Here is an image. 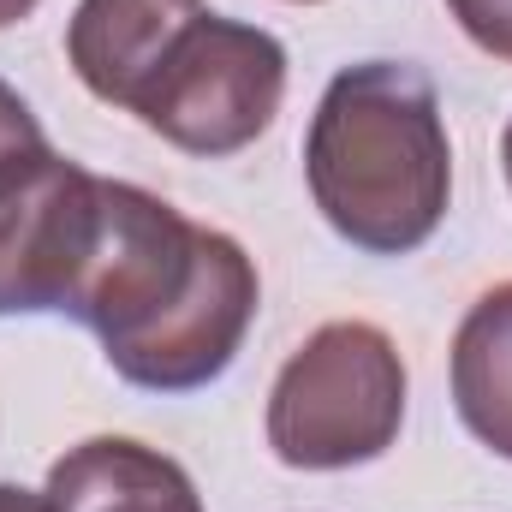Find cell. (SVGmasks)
Returning a JSON list of instances; mask_svg holds the SVG:
<instances>
[{
    "mask_svg": "<svg viewBox=\"0 0 512 512\" xmlns=\"http://www.w3.org/2000/svg\"><path fill=\"white\" fill-rule=\"evenodd\" d=\"M203 12L209 0H78L66 60L96 102L131 108Z\"/></svg>",
    "mask_w": 512,
    "mask_h": 512,
    "instance_id": "5b68a950",
    "label": "cell"
},
{
    "mask_svg": "<svg viewBox=\"0 0 512 512\" xmlns=\"http://www.w3.org/2000/svg\"><path fill=\"white\" fill-rule=\"evenodd\" d=\"M447 12L489 60L512 66V0H447Z\"/></svg>",
    "mask_w": 512,
    "mask_h": 512,
    "instance_id": "9c48e42d",
    "label": "cell"
},
{
    "mask_svg": "<svg viewBox=\"0 0 512 512\" xmlns=\"http://www.w3.org/2000/svg\"><path fill=\"white\" fill-rule=\"evenodd\" d=\"M286 102V48L274 30L239 24L221 12H203L167 66L149 78V90L131 102V114L155 131L161 143L221 161L251 149L274 126Z\"/></svg>",
    "mask_w": 512,
    "mask_h": 512,
    "instance_id": "3957f363",
    "label": "cell"
},
{
    "mask_svg": "<svg viewBox=\"0 0 512 512\" xmlns=\"http://www.w3.org/2000/svg\"><path fill=\"white\" fill-rule=\"evenodd\" d=\"M42 501L48 512H203L191 471L131 435H90L66 447Z\"/></svg>",
    "mask_w": 512,
    "mask_h": 512,
    "instance_id": "8992f818",
    "label": "cell"
},
{
    "mask_svg": "<svg viewBox=\"0 0 512 512\" xmlns=\"http://www.w3.org/2000/svg\"><path fill=\"white\" fill-rule=\"evenodd\" d=\"M42 155H54V143H48V131L42 120L30 114V102L0 78V191H12Z\"/></svg>",
    "mask_w": 512,
    "mask_h": 512,
    "instance_id": "ba28073f",
    "label": "cell"
},
{
    "mask_svg": "<svg viewBox=\"0 0 512 512\" xmlns=\"http://www.w3.org/2000/svg\"><path fill=\"white\" fill-rule=\"evenodd\" d=\"M405 423V358L376 322H322L268 387V447L292 471L376 465Z\"/></svg>",
    "mask_w": 512,
    "mask_h": 512,
    "instance_id": "7a4b0ae2",
    "label": "cell"
},
{
    "mask_svg": "<svg viewBox=\"0 0 512 512\" xmlns=\"http://www.w3.org/2000/svg\"><path fill=\"white\" fill-rule=\"evenodd\" d=\"M501 167H507V185H512V120H507V131H501Z\"/></svg>",
    "mask_w": 512,
    "mask_h": 512,
    "instance_id": "7c38bea8",
    "label": "cell"
},
{
    "mask_svg": "<svg viewBox=\"0 0 512 512\" xmlns=\"http://www.w3.org/2000/svg\"><path fill=\"white\" fill-rule=\"evenodd\" d=\"M36 6H42V0H0V30H12V24H18V18H30Z\"/></svg>",
    "mask_w": 512,
    "mask_h": 512,
    "instance_id": "8fae6325",
    "label": "cell"
},
{
    "mask_svg": "<svg viewBox=\"0 0 512 512\" xmlns=\"http://www.w3.org/2000/svg\"><path fill=\"white\" fill-rule=\"evenodd\" d=\"M0 512H48V501L24 483H0Z\"/></svg>",
    "mask_w": 512,
    "mask_h": 512,
    "instance_id": "30bf717a",
    "label": "cell"
},
{
    "mask_svg": "<svg viewBox=\"0 0 512 512\" xmlns=\"http://www.w3.org/2000/svg\"><path fill=\"white\" fill-rule=\"evenodd\" d=\"M256 304H262V280H256L251 251L233 233L209 227L185 292L143 334L114 346L108 364L120 382L143 387V393H197V387L221 382L227 364L239 358L256 322Z\"/></svg>",
    "mask_w": 512,
    "mask_h": 512,
    "instance_id": "277c9868",
    "label": "cell"
},
{
    "mask_svg": "<svg viewBox=\"0 0 512 512\" xmlns=\"http://www.w3.org/2000/svg\"><path fill=\"white\" fill-rule=\"evenodd\" d=\"M292 6H316V0H292Z\"/></svg>",
    "mask_w": 512,
    "mask_h": 512,
    "instance_id": "4fadbf2b",
    "label": "cell"
},
{
    "mask_svg": "<svg viewBox=\"0 0 512 512\" xmlns=\"http://www.w3.org/2000/svg\"><path fill=\"white\" fill-rule=\"evenodd\" d=\"M304 179L322 221L370 256H411L453 203V137L435 84L405 60H358L328 78Z\"/></svg>",
    "mask_w": 512,
    "mask_h": 512,
    "instance_id": "6da1fadb",
    "label": "cell"
},
{
    "mask_svg": "<svg viewBox=\"0 0 512 512\" xmlns=\"http://www.w3.org/2000/svg\"><path fill=\"white\" fill-rule=\"evenodd\" d=\"M453 405L489 453L512 459V280L489 286L453 334Z\"/></svg>",
    "mask_w": 512,
    "mask_h": 512,
    "instance_id": "52a82bcc",
    "label": "cell"
}]
</instances>
